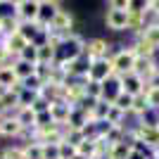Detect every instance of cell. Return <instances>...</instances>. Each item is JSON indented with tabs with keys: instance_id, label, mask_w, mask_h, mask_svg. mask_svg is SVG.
Segmentation results:
<instances>
[{
	"instance_id": "1",
	"label": "cell",
	"mask_w": 159,
	"mask_h": 159,
	"mask_svg": "<svg viewBox=\"0 0 159 159\" xmlns=\"http://www.w3.org/2000/svg\"><path fill=\"white\" fill-rule=\"evenodd\" d=\"M83 50H86L83 38L76 36V33H69V36H64L60 50H57V52H62V57H57L55 64H71V62H79V57H83Z\"/></svg>"
},
{
	"instance_id": "2",
	"label": "cell",
	"mask_w": 159,
	"mask_h": 159,
	"mask_svg": "<svg viewBox=\"0 0 159 159\" xmlns=\"http://www.w3.org/2000/svg\"><path fill=\"white\" fill-rule=\"evenodd\" d=\"M114 76L112 71V64H109V57L107 60H98V62H90L83 74V83H107V81Z\"/></svg>"
},
{
	"instance_id": "3",
	"label": "cell",
	"mask_w": 159,
	"mask_h": 159,
	"mask_svg": "<svg viewBox=\"0 0 159 159\" xmlns=\"http://www.w3.org/2000/svg\"><path fill=\"white\" fill-rule=\"evenodd\" d=\"M135 50L133 48H124V50H119L116 55H112L109 57V64H112V71L114 76H124V74H131L133 71V64H135Z\"/></svg>"
},
{
	"instance_id": "4",
	"label": "cell",
	"mask_w": 159,
	"mask_h": 159,
	"mask_svg": "<svg viewBox=\"0 0 159 159\" xmlns=\"http://www.w3.org/2000/svg\"><path fill=\"white\" fill-rule=\"evenodd\" d=\"M38 10H40L38 0H21V2H14V17L19 19V24H36Z\"/></svg>"
},
{
	"instance_id": "5",
	"label": "cell",
	"mask_w": 159,
	"mask_h": 159,
	"mask_svg": "<svg viewBox=\"0 0 159 159\" xmlns=\"http://www.w3.org/2000/svg\"><path fill=\"white\" fill-rule=\"evenodd\" d=\"M71 26H74V17H71V12L69 10H57V14L52 17V21H50V31H55V33H62V36H69L71 33Z\"/></svg>"
},
{
	"instance_id": "6",
	"label": "cell",
	"mask_w": 159,
	"mask_h": 159,
	"mask_svg": "<svg viewBox=\"0 0 159 159\" xmlns=\"http://www.w3.org/2000/svg\"><path fill=\"white\" fill-rule=\"evenodd\" d=\"M119 83H121V90L126 95H131V98H135V95H143L145 93V81L140 79V76H135V74H124V76H119Z\"/></svg>"
},
{
	"instance_id": "7",
	"label": "cell",
	"mask_w": 159,
	"mask_h": 159,
	"mask_svg": "<svg viewBox=\"0 0 159 159\" xmlns=\"http://www.w3.org/2000/svg\"><path fill=\"white\" fill-rule=\"evenodd\" d=\"M90 62H98V60H107V55H109V43L102 38H93L86 43V50H83Z\"/></svg>"
},
{
	"instance_id": "8",
	"label": "cell",
	"mask_w": 159,
	"mask_h": 159,
	"mask_svg": "<svg viewBox=\"0 0 159 159\" xmlns=\"http://www.w3.org/2000/svg\"><path fill=\"white\" fill-rule=\"evenodd\" d=\"M157 62H154V57H135V64H133V74L135 76H140V79L145 81H150L157 74Z\"/></svg>"
},
{
	"instance_id": "9",
	"label": "cell",
	"mask_w": 159,
	"mask_h": 159,
	"mask_svg": "<svg viewBox=\"0 0 159 159\" xmlns=\"http://www.w3.org/2000/svg\"><path fill=\"white\" fill-rule=\"evenodd\" d=\"M74 107L69 105V102H64V100H55V102H50V116H52L55 124H60V126H64L66 119H69V114H71Z\"/></svg>"
},
{
	"instance_id": "10",
	"label": "cell",
	"mask_w": 159,
	"mask_h": 159,
	"mask_svg": "<svg viewBox=\"0 0 159 159\" xmlns=\"http://www.w3.org/2000/svg\"><path fill=\"white\" fill-rule=\"evenodd\" d=\"M105 21L112 31H126L128 29V12L126 10H107Z\"/></svg>"
},
{
	"instance_id": "11",
	"label": "cell",
	"mask_w": 159,
	"mask_h": 159,
	"mask_svg": "<svg viewBox=\"0 0 159 159\" xmlns=\"http://www.w3.org/2000/svg\"><path fill=\"white\" fill-rule=\"evenodd\" d=\"M64 126L69 128V131H86V126H88V114H86V109H81V107H74Z\"/></svg>"
},
{
	"instance_id": "12",
	"label": "cell",
	"mask_w": 159,
	"mask_h": 159,
	"mask_svg": "<svg viewBox=\"0 0 159 159\" xmlns=\"http://www.w3.org/2000/svg\"><path fill=\"white\" fill-rule=\"evenodd\" d=\"M2 45L7 48V52L12 55V57H19V55H21V50H24V48L29 45V40L24 38V36H21L19 31H17V33H12V36H5Z\"/></svg>"
},
{
	"instance_id": "13",
	"label": "cell",
	"mask_w": 159,
	"mask_h": 159,
	"mask_svg": "<svg viewBox=\"0 0 159 159\" xmlns=\"http://www.w3.org/2000/svg\"><path fill=\"white\" fill-rule=\"evenodd\" d=\"M100 138L107 143V147H114V145H119V143L126 140V128L124 126H107Z\"/></svg>"
},
{
	"instance_id": "14",
	"label": "cell",
	"mask_w": 159,
	"mask_h": 159,
	"mask_svg": "<svg viewBox=\"0 0 159 159\" xmlns=\"http://www.w3.org/2000/svg\"><path fill=\"white\" fill-rule=\"evenodd\" d=\"M57 10H60V5L57 2H40V10H38V19H36V24L43 29L50 26V21H52V17L57 14Z\"/></svg>"
},
{
	"instance_id": "15",
	"label": "cell",
	"mask_w": 159,
	"mask_h": 159,
	"mask_svg": "<svg viewBox=\"0 0 159 159\" xmlns=\"http://www.w3.org/2000/svg\"><path fill=\"white\" fill-rule=\"evenodd\" d=\"M135 154V143L133 140H124L119 145L109 147V159H133Z\"/></svg>"
},
{
	"instance_id": "16",
	"label": "cell",
	"mask_w": 159,
	"mask_h": 159,
	"mask_svg": "<svg viewBox=\"0 0 159 159\" xmlns=\"http://www.w3.org/2000/svg\"><path fill=\"white\" fill-rule=\"evenodd\" d=\"M21 133H24V128L19 126V121L14 119V116H2V119H0V135H5V138H17Z\"/></svg>"
},
{
	"instance_id": "17",
	"label": "cell",
	"mask_w": 159,
	"mask_h": 159,
	"mask_svg": "<svg viewBox=\"0 0 159 159\" xmlns=\"http://www.w3.org/2000/svg\"><path fill=\"white\" fill-rule=\"evenodd\" d=\"M14 119L19 121V126L24 131H33L36 128V112H33L31 107H19L17 114H14Z\"/></svg>"
},
{
	"instance_id": "18",
	"label": "cell",
	"mask_w": 159,
	"mask_h": 159,
	"mask_svg": "<svg viewBox=\"0 0 159 159\" xmlns=\"http://www.w3.org/2000/svg\"><path fill=\"white\" fill-rule=\"evenodd\" d=\"M36 69H38V66L36 64H29V62H24V60H17L12 64V71H14V76H17V81H26L29 76H33V74H36Z\"/></svg>"
},
{
	"instance_id": "19",
	"label": "cell",
	"mask_w": 159,
	"mask_h": 159,
	"mask_svg": "<svg viewBox=\"0 0 159 159\" xmlns=\"http://www.w3.org/2000/svg\"><path fill=\"white\" fill-rule=\"evenodd\" d=\"M19 88L21 83L12 90H0V102H2L5 109H19Z\"/></svg>"
},
{
	"instance_id": "20",
	"label": "cell",
	"mask_w": 159,
	"mask_h": 159,
	"mask_svg": "<svg viewBox=\"0 0 159 159\" xmlns=\"http://www.w3.org/2000/svg\"><path fill=\"white\" fill-rule=\"evenodd\" d=\"M19 86V81L14 76L12 66H0V90H12Z\"/></svg>"
},
{
	"instance_id": "21",
	"label": "cell",
	"mask_w": 159,
	"mask_h": 159,
	"mask_svg": "<svg viewBox=\"0 0 159 159\" xmlns=\"http://www.w3.org/2000/svg\"><path fill=\"white\" fill-rule=\"evenodd\" d=\"M19 31V19L14 14H0V33L2 36H12Z\"/></svg>"
},
{
	"instance_id": "22",
	"label": "cell",
	"mask_w": 159,
	"mask_h": 159,
	"mask_svg": "<svg viewBox=\"0 0 159 159\" xmlns=\"http://www.w3.org/2000/svg\"><path fill=\"white\" fill-rule=\"evenodd\" d=\"M138 36H140V40H143V43H147L152 50H159V29H157V26H145Z\"/></svg>"
},
{
	"instance_id": "23",
	"label": "cell",
	"mask_w": 159,
	"mask_h": 159,
	"mask_svg": "<svg viewBox=\"0 0 159 159\" xmlns=\"http://www.w3.org/2000/svg\"><path fill=\"white\" fill-rule=\"evenodd\" d=\"M109 105H114L116 109H121L124 114H128V112H131V105H133V98H131V95H126L124 90H119V93L109 100Z\"/></svg>"
},
{
	"instance_id": "24",
	"label": "cell",
	"mask_w": 159,
	"mask_h": 159,
	"mask_svg": "<svg viewBox=\"0 0 159 159\" xmlns=\"http://www.w3.org/2000/svg\"><path fill=\"white\" fill-rule=\"evenodd\" d=\"M86 100L88 102L105 100V86H102V83H86ZM86 100H83V102H86Z\"/></svg>"
},
{
	"instance_id": "25",
	"label": "cell",
	"mask_w": 159,
	"mask_h": 159,
	"mask_svg": "<svg viewBox=\"0 0 159 159\" xmlns=\"http://www.w3.org/2000/svg\"><path fill=\"white\" fill-rule=\"evenodd\" d=\"M124 119H126V114L121 112V109H116L114 105H109V109H107V119H105L107 126H124Z\"/></svg>"
},
{
	"instance_id": "26",
	"label": "cell",
	"mask_w": 159,
	"mask_h": 159,
	"mask_svg": "<svg viewBox=\"0 0 159 159\" xmlns=\"http://www.w3.org/2000/svg\"><path fill=\"white\" fill-rule=\"evenodd\" d=\"M76 154L83 157V159H95V140L93 138H86L79 147H76Z\"/></svg>"
},
{
	"instance_id": "27",
	"label": "cell",
	"mask_w": 159,
	"mask_h": 159,
	"mask_svg": "<svg viewBox=\"0 0 159 159\" xmlns=\"http://www.w3.org/2000/svg\"><path fill=\"white\" fill-rule=\"evenodd\" d=\"M17 60H24V62H29V64L38 66V45H36V43H29V45L21 50V55L17 57Z\"/></svg>"
},
{
	"instance_id": "28",
	"label": "cell",
	"mask_w": 159,
	"mask_h": 159,
	"mask_svg": "<svg viewBox=\"0 0 159 159\" xmlns=\"http://www.w3.org/2000/svg\"><path fill=\"white\" fill-rule=\"evenodd\" d=\"M147 109H150V105H147V98H145V95H135V98H133V105H131V114H135V116H143Z\"/></svg>"
},
{
	"instance_id": "29",
	"label": "cell",
	"mask_w": 159,
	"mask_h": 159,
	"mask_svg": "<svg viewBox=\"0 0 159 159\" xmlns=\"http://www.w3.org/2000/svg\"><path fill=\"white\" fill-rule=\"evenodd\" d=\"M24 150V157L26 159H43V147L38 143H29L26 147H21Z\"/></svg>"
},
{
	"instance_id": "30",
	"label": "cell",
	"mask_w": 159,
	"mask_h": 159,
	"mask_svg": "<svg viewBox=\"0 0 159 159\" xmlns=\"http://www.w3.org/2000/svg\"><path fill=\"white\" fill-rule=\"evenodd\" d=\"M147 98V105H150V109H159V88H147L145 86V93H143Z\"/></svg>"
},
{
	"instance_id": "31",
	"label": "cell",
	"mask_w": 159,
	"mask_h": 159,
	"mask_svg": "<svg viewBox=\"0 0 159 159\" xmlns=\"http://www.w3.org/2000/svg\"><path fill=\"white\" fill-rule=\"evenodd\" d=\"M0 157H2V159H26V157H24V150H21V147H5Z\"/></svg>"
},
{
	"instance_id": "32",
	"label": "cell",
	"mask_w": 159,
	"mask_h": 159,
	"mask_svg": "<svg viewBox=\"0 0 159 159\" xmlns=\"http://www.w3.org/2000/svg\"><path fill=\"white\" fill-rule=\"evenodd\" d=\"M60 159H74L76 157V147L69 145V143H60Z\"/></svg>"
},
{
	"instance_id": "33",
	"label": "cell",
	"mask_w": 159,
	"mask_h": 159,
	"mask_svg": "<svg viewBox=\"0 0 159 159\" xmlns=\"http://www.w3.org/2000/svg\"><path fill=\"white\" fill-rule=\"evenodd\" d=\"M43 147V159H60V147L57 145H40Z\"/></svg>"
},
{
	"instance_id": "34",
	"label": "cell",
	"mask_w": 159,
	"mask_h": 159,
	"mask_svg": "<svg viewBox=\"0 0 159 159\" xmlns=\"http://www.w3.org/2000/svg\"><path fill=\"white\" fill-rule=\"evenodd\" d=\"M50 124H55L52 116H50V112H40V114H36V128L50 126Z\"/></svg>"
},
{
	"instance_id": "35",
	"label": "cell",
	"mask_w": 159,
	"mask_h": 159,
	"mask_svg": "<svg viewBox=\"0 0 159 159\" xmlns=\"http://www.w3.org/2000/svg\"><path fill=\"white\" fill-rule=\"evenodd\" d=\"M109 10H126L128 12V0H112V2H109Z\"/></svg>"
},
{
	"instance_id": "36",
	"label": "cell",
	"mask_w": 159,
	"mask_h": 159,
	"mask_svg": "<svg viewBox=\"0 0 159 159\" xmlns=\"http://www.w3.org/2000/svg\"><path fill=\"white\" fill-rule=\"evenodd\" d=\"M145 86H147V88H159V69H157V74H154V76H152V79H150V81H147V83H145Z\"/></svg>"
},
{
	"instance_id": "37",
	"label": "cell",
	"mask_w": 159,
	"mask_h": 159,
	"mask_svg": "<svg viewBox=\"0 0 159 159\" xmlns=\"http://www.w3.org/2000/svg\"><path fill=\"white\" fill-rule=\"evenodd\" d=\"M150 10L157 14V19H159V0H152V2H150Z\"/></svg>"
},
{
	"instance_id": "38",
	"label": "cell",
	"mask_w": 159,
	"mask_h": 159,
	"mask_svg": "<svg viewBox=\"0 0 159 159\" xmlns=\"http://www.w3.org/2000/svg\"><path fill=\"white\" fill-rule=\"evenodd\" d=\"M5 112H7V109H5V107H2V102H0V119L5 116Z\"/></svg>"
},
{
	"instance_id": "39",
	"label": "cell",
	"mask_w": 159,
	"mask_h": 159,
	"mask_svg": "<svg viewBox=\"0 0 159 159\" xmlns=\"http://www.w3.org/2000/svg\"><path fill=\"white\" fill-rule=\"evenodd\" d=\"M98 159H109V154H105V157H98Z\"/></svg>"
},
{
	"instance_id": "40",
	"label": "cell",
	"mask_w": 159,
	"mask_h": 159,
	"mask_svg": "<svg viewBox=\"0 0 159 159\" xmlns=\"http://www.w3.org/2000/svg\"><path fill=\"white\" fill-rule=\"evenodd\" d=\"M74 159H83V157H79V154H76V157H74Z\"/></svg>"
},
{
	"instance_id": "41",
	"label": "cell",
	"mask_w": 159,
	"mask_h": 159,
	"mask_svg": "<svg viewBox=\"0 0 159 159\" xmlns=\"http://www.w3.org/2000/svg\"><path fill=\"white\" fill-rule=\"evenodd\" d=\"M154 26H157V29H159V19H157V24H154Z\"/></svg>"
}]
</instances>
